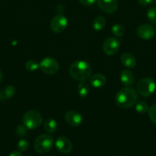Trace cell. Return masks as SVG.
I'll return each mask as SVG.
<instances>
[{"label": "cell", "instance_id": "7402d4cb", "mask_svg": "<svg viewBox=\"0 0 156 156\" xmlns=\"http://www.w3.org/2000/svg\"><path fill=\"white\" fill-rule=\"evenodd\" d=\"M147 18L148 21L153 24H156V8L151 7L147 11Z\"/></svg>", "mask_w": 156, "mask_h": 156}, {"label": "cell", "instance_id": "ba28073f", "mask_svg": "<svg viewBox=\"0 0 156 156\" xmlns=\"http://www.w3.org/2000/svg\"><path fill=\"white\" fill-rule=\"evenodd\" d=\"M120 42L116 37H109L102 44V50L108 56H113L119 50Z\"/></svg>", "mask_w": 156, "mask_h": 156}, {"label": "cell", "instance_id": "ac0fdd59", "mask_svg": "<svg viewBox=\"0 0 156 156\" xmlns=\"http://www.w3.org/2000/svg\"><path fill=\"white\" fill-rule=\"evenodd\" d=\"M106 24V18L103 16H97L94 19L93 23V27L95 30L96 31H99V30H102L105 27Z\"/></svg>", "mask_w": 156, "mask_h": 156}, {"label": "cell", "instance_id": "5b68a950", "mask_svg": "<svg viewBox=\"0 0 156 156\" xmlns=\"http://www.w3.org/2000/svg\"><path fill=\"white\" fill-rule=\"evenodd\" d=\"M156 83L151 78L146 77L141 79L137 85L138 92L143 97H149L155 91Z\"/></svg>", "mask_w": 156, "mask_h": 156}, {"label": "cell", "instance_id": "277c9868", "mask_svg": "<svg viewBox=\"0 0 156 156\" xmlns=\"http://www.w3.org/2000/svg\"><path fill=\"white\" fill-rule=\"evenodd\" d=\"M23 125L27 129H35L39 127L43 122V117L41 113L32 110L28 111L24 114L22 118Z\"/></svg>", "mask_w": 156, "mask_h": 156}, {"label": "cell", "instance_id": "4316f807", "mask_svg": "<svg viewBox=\"0 0 156 156\" xmlns=\"http://www.w3.org/2000/svg\"><path fill=\"white\" fill-rule=\"evenodd\" d=\"M80 2L85 6H90L95 3L96 0H79Z\"/></svg>", "mask_w": 156, "mask_h": 156}, {"label": "cell", "instance_id": "6da1fadb", "mask_svg": "<svg viewBox=\"0 0 156 156\" xmlns=\"http://www.w3.org/2000/svg\"><path fill=\"white\" fill-rule=\"evenodd\" d=\"M137 99V92L130 87H125L117 92L115 97V102L119 108L128 109L136 105Z\"/></svg>", "mask_w": 156, "mask_h": 156}, {"label": "cell", "instance_id": "8fae6325", "mask_svg": "<svg viewBox=\"0 0 156 156\" xmlns=\"http://www.w3.org/2000/svg\"><path fill=\"white\" fill-rule=\"evenodd\" d=\"M55 147L63 154H68L73 149V145L70 140L65 136H59L55 142Z\"/></svg>", "mask_w": 156, "mask_h": 156}, {"label": "cell", "instance_id": "f546056e", "mask_svg": "<svg viewBox=\"0 0 156 156\" xmlns=\"http://www.w3.org/2000/svg\"><path fill=\"white\" fill-rule=\"evenodd\" d=\"M6 98V97H5V94H4V92L3 91H0V101H3L5 100Z\"/></svg>", "mask_w": 156, "mask_h": 156}, {"label": "cell", "instance_id": "44dd1931", "mask_svg": "<svg viewBox=\"0 0 156 156\" xmlns=\"http://www.w3.org/2000/svg\"><path fill=\"white\" fill-rule=\"evenodd\" d=\"M25 68L29 72H35L39 68V63L34 59H30L25 63Z\"/></svg>", "mask_w": 156, "mask_h": 156}, {"label": "cell", "instance_id": "603a6c76", "mask_svg": "<svg viewBox=\"0 0 156 156\" xmlns=\"http://www.w3.org/2000/svg\"><path fill=\"white\" fill-rule=\"evenodd\" d=\"M148 113L151 121L156 124V103L153 104L149 107Z\"/></svg>", "mask_w": 156, "mask_h": 156}, {"label": "cell", "instance_id": "52a82bcc", "mask_svg": "<svg viewBox=\"0 0 156 156\" xmlns=\"http://www.w3.org/2000/svg\"><path fill=\"white\" fill-rule=\"evenodd\" d=\"M67 27V19L64 15H57L53 17L50 23V27L54 33H61Z\"/></svg>", "mask_w": 156, "mask_h": 156}, {"label": "cell", "instance_id": "e0dca14e", "mask_svg": "<svg viewBox=\"0 0 156 156\" xmlns=\"http://www.w3.org/2000/svg\"><path fill=\"white\" fill-rule=\"evenodd\" d=\"M44 128L46 132L53 133L56 131L57 128H58V123H57L56 120H54V119H47L44 123Z\"/></svg>", "mask_w": 156, "mask_h": 156}, {"label": "cell", "instance_id": "ffe728a7", "mask_svg": "<svg viewBox=\"0 0 156 156\" xmlns=\"http://www.w3.org/2000/svg\"><path fill=\"white\" fill-rule=\"evenodd\" d=\"M148 105L145 101H139L136 103V111L139 114H145L148 111Z\"/></svg>", "mask_w": 156, "mask_h": 156}, {"label": "cell", "instance_id": "484cf974", "mask_svg": "<svg viewBox=\"0 0 156 156\" xmlns=\"http://www.w3.org/2000/svg\"><path fill=\"white\" fill-rule=\"evenodd\" d=\"M26 129L27 128L24 125H20L17 128V133L20 136H23L26 133Z\"/></svg>", "mask_w": 156, "mask_h": 156}, {"label": "cell", "instance_id": "5bb4252c", "mask_svg": "<svg viewBox=\"0 0 156 156\" xmlns=\"http://www.w3.org/2000/svg\"><path fill=\"white\" fill-rule=\"evenodd\" d=\"M90 85L96 88H100L105 85L106 82V79L105 76L100 73H96V74L93 75L90 77Z\"/></svg>", "mask_w": 156, "mask_h": 156}, {"label": "cell", "instance_id": "3957f363", "mask_svg": "<svg viewBox=\"0 0 156 156\" xmlns=\"http://www.w3.org/2000/svg\"><path fill=\"white\" fill-rule=\"evenodd\" d=\"M54 140L50 135L47 133H43L38 136L35 141V149L40 154L48 152L53 148Z\"/></svg>", "mask_w": 156, "mask_h": 156}, {"label": "cell", "instance_id": "9c48e42d", "mask_svg": "<svg viewBox=\"0 0 156 156\" xmlns=\"http://www.w3.org/2000/svg\"><path fill=\"white\" fill-rule=\"evenodd\" d=\"M155 28L151 24H141L136 30L138 37L142 40H150L155 35Z\"/></svg>", "mask_w": 156, "mask_h": 156}, {"label": "cell", "instance_id": "8992f818", "mask_svg": "<svg viewBox=\"0 0 156 156\" xmlns=\"http://www.w3.org/2000/svg\"><path fill=\"white\" fill-rule=\"evenodd\" d=\"M41 71L47 75L56 74L60 68L59 63L55 59L52 57H45L39 63Z\"/></svg>", "mask_w": 156, "mask_h": 156}, {"label": "cell", "instance_id": "7a4b0ae2", "mask_svg": "<svg viewBox=\"0 0 156 156\" xmlns=\"http://www.w3.org/2000/svg\"><path fill=\"white\" fill-rule=\"evenodd\" d=\"M70 74L72 78L79 82H84L91 77V66L87 61L78 59L70 65Z\"/></svg>", "mask_w": 156, "mask_h": 156}, {"label": "cell", "instance_id": "1f68e13d", "mask_svg": "<svg viewBox=\"0 0 156 156\" xmlns=\"http://www.w3.org/2000/svg\"><path fill=\"white\" fill-rule=\"evenodd\" d=\"M154 2H155V5H156V0H154Z\"/></svg>", "mask_w": 156, "mask_h": 156}, {"label": "cell", "instance_id": "f1b7e54d", "mask_svg": "<svg viewBox=\"0 0 156 156\" xmlns=\"http://www.w3.org/2000/svg\"><path fill=\"white\" fill-rule=\"evenodd\" d=\"M9 156H23L19 151H13L9 154Z\"/></svg>", "mask_w": 156, "mask_h": 156}, {"label": "cell", "instance_id": "9a60e30c", "mask_svg": "<svg viewBox=\"0 0 156 156\" xmlns=\"http://www.w3.org/2000/svg\"><path fill=\"white\" fill-rule=\"evenodd\" d=\"M120 82L125 87H128L132 85L134 82V75L129 70H122L119 75Z\"/></svg>", "mask_w": 156, "mask_h": 156}, {"label": "cell", "instance_id": "d6986e66", "mask_svg": "<svg viewBox=\"0 0 156 156\" xmlns=\"http://www.w3.org/2000/svg\"><path fill=\"white\" fill-rule=\"evenodd\" d=\"M112 32H113V34L116 37H122L124 35L125 29H124L123 26L122 25H121V24H114V25L112 27Z\"/></svg>", "mask_w": 156, "mask_h": 156}, {"label": "cell", "instance_id": "30bf717a", "mask_svg": "<svg viewBox=\"0 0 156 156\" xmlns=\"http://www.w3.org/2000/svg\"><path fill=\"white\" fill-rule=\"evenodd\" d=\"M64 120L70 126L73 127L80 126L83 123V116L76 111H69L64 115Z\"/></svg>", "mask_w": 156, "mask_h": 156}, {"label": "cell", "instance_id": "7c38bea8", "mask_svg": "<svg viewBox=\"0 0 156 156\" xmlns=\"http://www.w3.org/2000/svg\"><path fill=\"white\" fill-rule=\"evenodd\" d=\"M97 4L99 9L107 14L113 13L118 8L117 0H97Z\"/></svg>", "mask_w": 156, "mask_h": 156}, {"label": "cell", "instance_id": "4fadbf2b", "mask_svg": "<svg viewBox=\"0 0 156 156\" xmlns=\"http://www.w3.org/2000/svg\"><path fill=\"white\" fill-rule=\"evenodd\" d=\"M121 63L128 69H133L136 66V59L130 53H124L121 56Z\"/></svg>", "mask_w": 156, "mask_h": 156}, {"label": "cell", "instance_id": "cb8c5ba5", "mask_svg": "<svg viewBox=\"0 0 156 156\" xmlns=\"http://www.w3.org/2000/svg\"><path fill=\"white\" fill-rule=\"evenodd\" d=\"M3 92H4L6 98H12L15 94L16 90H15V88L13 85H8V86L5 88Z\"/></svg>", "mask_w": 156, "mask_h": 156}, {"label": "cell", "instance_id": "d4e9b609", "mask_svg": "<svg viewBox=\"0 0 156 156\" xmlns=\"http://www.w3.org/2000/svg\"><path fill=\"white\" fill-rule=\"evenodd\" d=\"M29 147V143L28 140H21L18 141V144H17V149L20 152H25L28 150Z\"/></svg>", "mask_w": 156, "mask_h": 156}, {"label": "cell", "instance_id": "83f0119b", "mask_svg": "<svg viewBox=\"0 0 156 156\" xmlns=\"http://www.w3.org/2000/svg\"><path fill=\"white\" fill-rule=\"evenodd\" d=\"M153 0H138V2L142 6H148L152 2Z\"/></svg>", "mask_w": 156, "mask_h": 156}, {"label": "cell", "instance_id": "4dcf8cb0", "mask_svg": "<svg viewBox=\"0 0 156 156\" xmlns=\"http://www.w3.org/2000/svg\"><path fill=\"white\" fill-rule=\"evenodd\" d=\"M2 73L0 70V83L2 82Z\"/></svg>", "mask_w": 156, "mask_h": 156}, {"label": "cell", "instance_id": "2e32d148", "mask_svg": "<svg viewBox=\"0 0 156 156\" xmlns=\"http://www.w3.org/2000/svg\"><path fill=\"white\" fill-rule=\"evenodd\" d=\"M77 93L80 97L83 98L88 96L89 93H90V87H89L88 84L86 82V81L80 82V83L78 85Z\"/></svg>", "mask_w": 156, "mask_h": 156}]
</instances>
